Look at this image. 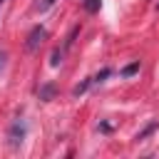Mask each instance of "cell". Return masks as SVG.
Listing matches in <instances>:
<instances>
[{"mask_svg":"<svg viewBox=\"0 0 159 159\" xmlns=\"http://www.w3.org/2000/svg\"><path fill=\"white\" fill-rule=\"evenodd\" d=\"M52 94H55V84H45L42 89H40V99H52Z\"/></svg>","mask_w":159,"mask_h":159,"instance_id":"obj_4","label":"cell"},{"mask_svg":"<svg viewBox=\"0 0 159 159\" xmlns=\"http://www.w3.org/2000/svg\"><path fill=\"white\" fill-rule=\"evenodd\" d=\"M45 37H47V30H45L42 25H35V27L30 30L27 40H25V47H27V52H37V50H40V45L45 42Z\"/></svg>","mask_w":159,"mask_h":159,"instance_id":"obj_1","label":"cell"},{"mask_svg":"<svg viewBox=\"0 0 159 159\" xmlns=\"http://www.w3.org/2000/svg\"><path fill=\"white\" fill-rule=\"evenodd\" d=\"M137 70H139V62H132V65H129V67H124V70H122V75H124V77H127V75H134V72H137Z\"/></svg>","mask_w":159,"mask_h":159,"instance_id":"obj_6","label":"cell"},{"mask_svg":"<svg viewBox=\"0 0 159 159\" xmlns=\"http://www.w3.org/2000/svg\"><path fill=\"white\" fill-rule=\"evenodd\" d=\"M82 5H84V10H87V12H99L102 0H82Z\"/></svg>","mask_w":159,"mask_h":159,"instance_id":"obj_3","label":"cell"},{"mask_svg":"<svg viewBox=\"0 0 159 159\" xmlns=\"http://www.w3.org/2000/svg\"><path fill=\"white\" fill-rule=\"evenodd\" d=\"M25 139V124L22 122H15L10 127V147H20Z\"/></svg>","mask_w":159,"mask_h":159,"instance_id":"obj_2","label":"cell"},{"mask_svg":"<svg viewBox=\"0 0 159 159\" xmlns=\"http://www.w3.org/2000/svg\"><path fill=\"white\" fill-rule=\"evenodd\" d=\"M0 2H2V0H0Z\"/></svg>","mask_w":159,"mask_h":159,"instance_id":"obj_10","label":"cell"},{"mask_svg":"<svg viewBox=\"0 0 159 159\" xmlns=\"http://www.w3.org/2000/svg\"><path fill=\"white\" fill-rule=\"evenodd\" d=\"M60 62H62V50H60V47H57V50H55V52H52V57H50V65H52V67H57V65H60Z\"/></svg>","mask_w":159,"mask_h":159,"instance_id":"obj_5","label":"cell"},{"mask_svg":"<svg viewBox=\"0 0 159 159\" xmlns=\"http://www.w3.org/2000/svg\"><path fill=\"white\" fill-rule=\"evenodd\" d=\"M52 2H55V0H42V2H40V5H37V10H40V12H42V10H47V7H50V5H52Z\"/></svg>","mask_w":159,"mask_h":159,"instance_id":"obj_8","label":"cell"},{"mask_svg":"<svg viewBox=\"0 0 159 159\" xmlns=\"http://www.w3.org/2000/svg\"><path fill=\"white\" fill-rule=\"evenodd\" d=\"M104 77H109V70H102V72H99L97 77H92V82H102Z\"/></svg>","mask_w":159,"mask_h":159,"instance_id":"obj_7","label":"cell"},{"mask_svg":"<svg viewBox=\"0 0 159 159\" xmlns=\"http://www.w3.org/2000/svg\"><path fill=\"white\" fill-rule=\"evenodd\" d=\"M5 60H7V55H5V52H0V72H2V67H5Z\"/></svg>","mask_w":159,"mask_h":159,"instance_id":"obj_9","label":"cell"}]
</instances>
